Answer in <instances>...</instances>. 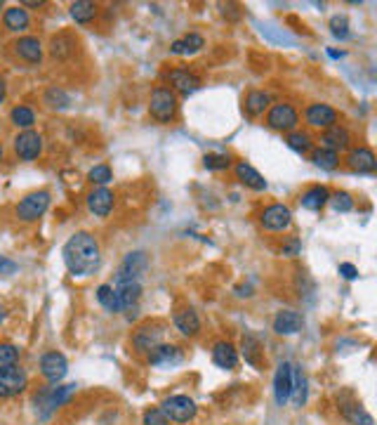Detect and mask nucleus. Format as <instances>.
<instances>
[{
	"label": "nucleus",
	"instance_id": "nucleus-1",
	"mask_svg": "<svg viewBox=\"0 0 377 425\" xmlns=\"http://www.w3.org/2000/svg\"><path fill=\"white\" fill-rule=\"evenodd\" d=\"M64 265L71 276H90L102 267V248L100 241L90 231H76L62 248Z\"/></svg>",
	"mask_w": 377,
	"mask_h": 425
},
{
	"label": "nucleus",
	"instance_id": "nucleus-2",
	"mask_svg": "<svg viewBox=\"0 0 377 425\" xmlns=\"http://www.w3.org/2000/svg\"><path fill=\"white\" fill-rule=\"evenodd\" d=\"M179 112V100L167 86H158L151 90V100H149V114L158 123H172Z\"/></svg>",
	"mask_w": 377,
	"mask_h": 425
},
{
	"label": "nucleus",
	"instance_id": "nucleus-3",
	"mask_svg": "<svg viewBox=\"0 0 377 425\" xmlns=\"http://www.w3.org/2000/svg\"><path fill=\"white\" fill-rule=\"evenodd\" d=\"M50 191L48 189H36V191H29L26 196L19 198V203L15 205V215L19 222L24 224H31V222H38L41 217L48 212L50 208Z\"/></svg>",
	"mask_w": 377,
	"mask_h": 425
},
{
	"label": "nucleus",
	"instance_id": "nucleus-4",
	"mask_svg": "<svg viewBox=\"0 0 377 425\" xmlns=\"http://www.w3.org/2000/svg\"><path fill=\"white\" fill-rule=\"evenodd\" d=\"M266 126L278 133H292L300 126V114L292 104L278 102V104H271L269 112H266Z\"/></svg>",
	"mask_w": 377,
	"mask_h": 425
},
{
	"label": "nucleus",
	"instance_id": "nucleus-5",
	"mask_svg": "<svg viewBox=\"0 0 377 425\" xmlns=\"http://www.w3.org/2000/svg\"><path fill=\"white\" fill-rule=\"evenodd\" d=\"M12 147H15V154L19 161H26V163H31V161H38L43 154V135L38 130H19L17 137L12 140Z\"/></svg>",
	"mask_w": 377,
	"mask_h": 425
},
{
	"label": "nucleus",
	"instance_id": "nucleus-6",
	"mask_svg": "<svg viewBox=\"0 0 377 425\" xmlns=\"http://www.w3.org/2000/svg\"><path fill=\"white\" fill-rule=\"evenodd\" d=\"M163 414L167 416V421H174V423H188L193 421L198 414V407L191 397L186 395H172L167 397L163 404H160Z\"/></svg>",
	"mask_w": 377,
	"mask_h": 425
},
{
	"label": "nucleus",
	"instance_id": "nucleus-7",
	"mask_svg": "<svg viewBox=\"0 0 377 425\" xmlns=\"http://www.w3.org/2000/svg\"><path fill=\"white\" fill-rule=\"evenodd\" d=\"M149 267V257L144 250H132L123 257V262L118 265V272H116L111 283H123V281H139L142 274L146 272Z\"/></svg>",
	"mask_w": 377,
	"mask_h": 425
},
{
	"label": "nucleus",
	"instance_id": "nucleus-8",
	"mask_svg": "<svg viewBox=\"0 0 377 425\" xmlns=\"http://www.w3.org/2000/svg\"><path fill=\"white\" fill-rule=\"evenodd\" d=\"M163 324H158V321H146V324H142L137 331L132 333V347L137 354H149L153 350V347H158L163 343Z\"/></svg>",
	"mask_w": 377,
	"mask_h": 425
},
{
	"label": "nucleus",
	"instance_id": "nucleus-9",
	"mask_svg": "<svg viewBox=\"0 0 377 425\" xmlns=\"http://www.w3.org/2000/svg\"><path fill=\"white\" fill-rule=\"evenodd\" d=\"M259 224L266 231H285L292 224V210L285 203H271L259 215Z\"/></svg>",
	"mask_w": 377,
	"mask_h": 425
},
{
	"label": "nucleus",
	"instance_id": "nucleus-10",
	"mask_svg": "<svg viewBox=\"0 0 377 425\" xmlns=\"http://www.w3.org/2000/svg\"><path fill=\"white\" fill-rule=\"evenodd\" d=\"M29 388V376L19 364L0 373V399H12Z\"/></svg>",
	"mask_w": 377,
	"mask_h": 425
},
{
	"label": "nucleus",
	"instance_id": "nucleus-11",
	"mask_svg": "<svg viewBox=\"0 0 377 425\" xmlns=\"http://www.w3.org/2000/svg\"><path fill=\"white\" fill-rule=\"evenodd\" d=\"M167 83H170V90L174 95H184V97H188L191 93H196V90L200 88V76H196L193 71L188 69H170L165 74Z\"/></svg>",
	"mask_w": 377,
	"mask_h": 425
},
{
	"label": "nucleus",
	"instance_id": "nucleus-12",
	"mask_svg": "<svg viewBox=\"0 0 377 425\" xmlns=\"http://www.w3.org/2000/svg\"><path fill=\"white\" fill-rule=\"evenodd\" d=\"M41 373H43V378L45 381H50V383H60L64 376L69 373V362H67V357H64L62 352H57V350H52V352H45L43 357H41Z\"/></svg>",
	"mask_w": 377,
	"mask_h": 425
},
{
	"label": "nucleus",
	"instance_id": "nucleus-13",
	"mask_svg": "<svg viewBox=\"0 0 377 425\" xmlns=\"http://www.w3.org/2000/svg\"><path fill=\"white\" fill-rule=\"evenodd\" d=\"M304 121H307L309 128H318V130H328V128L337 126V112L330 104H323V102H316V104H309L307 112H304Z\"/></svg>",
	"mask_w": 377,
	"mask_h": 425
},
{
	"label": "nucleus",
	"instance_id": "nucleus-14",
	"mask_svg": "<svg viewBox=\"0 0 377 425\" xmlns=\"http://www.w3.org/2000/svg\"><path fill=\"white\" fill-rule=\"evenodd\" d=\"M12 48H15V55L19 60L26 64H34L36 67V64L43 62L45 50H43V43L38 36H19L17 41L12 43Z\"/></svg>",
	"mask_w": 377,
	"mask_h": 425
},
{
	"label": "nucleus",
	"instance_id": "nucleus-15",
	"mask_svg": "<svg viewBox=\"0 0 377 425\" xmlns=\"http://www.w3.org/2000/svg\"><path fill=\"white\" fill-rule=\"evenodd\" d=\"M146 357H149V364L151 366H158V369H172V366H177L181 359H184V354H181L177 345L160 343L158 347H153Z\"/></svg>",
	"mask_w": 377,
	"mask_h": 425
},
{
	"label": "nucleus",
	"instance_id": "nucleus-16",
	"mask_svg": "<svg viewBox=\"0 0 377 425\" xmlns=\"http://www.w3.org/2000/svg\"><path fill=\"white\" fill-rule=\"evenodd\" d=\"M114 203H116V196L109 187H95L88 194V208L97 217H107L109 212L114 210Z\"/></svg>",
	"mask_w": 377,
	"mask_h": 425
},
{
	"label": "nucleus",
	"instance_id": "nucleus-17",
	"mask_svg": "<svg viewBox=\"0 0 377 425\" xmlns=\"http://www.w3.org/2000/svg\"><path fill=\"white\" fill-rule=\"evenodd\" d=\"M116 295L121 302V312H132L137 310L139 298H142V281H123V283H111Z\"/></svg>",
	"mask_w": 377,
	"mask_h": 425
},
{
	"label": "nucleus",
	"instance_id": "nucleus-18",
	"mask_svg": "<svg viewBox=\"0 0 377 425\" xmlns=\"http://www.w3.org/2000/svg\"><path fill=\"white\" fill-rule=\"evenodd\" d=\"M290 392H292V364L283 362L274 376V397L278 407H285L290 402Z\"/></svg>",
	"mask_w": 377,
	"mask_h": 425
},
{
	"label": "nucleus",
	"instance_id": "nucleus-19",
	"mask_svg": "<svg viewBox=\"0 0 377 425\" xmlns=\"http://www.w3.org/2000/svg\"><path fill=\"white\" fill-rule=\"evenodd\" d=\"M304 326V319L300 312L295 310H281L274 317V331L278 336H295V333H300Z\"/></svg>",
	"mask_w": 377,
	"mask_h": 425
},
{
	"label": "nucleus",
	"instance_id": "nucleus-20",
	"mask_svg": "<svg viewBox=\"0 0 377 425\" xmlns=\"http://www.w3.org/2000/svg\"><path fill=\"white\" fill-rule=\"evenodd\" d=\"M321 144H323V149L340 154L342 149H349V144H352V135H349V130L344 126H333V128H328V130H323Z\"/></svg>",
	"mask_w": 377,
	"mask_h": 425
},
{
	"label": "nucleus",
	"instance_id": "nucleus-21",
	"mask_svg": "<svg viewBox=\"0 0 377 425\" xmlns=\"http://www.w3.org/2000/svg\"><path fill=\"white\" fill-rule=\"evenodd\" d=\"M31 24V17L22 5H12V8L3 10V27L10 34H24Z\"/></svg>",
	"mask_w": 377,
	"mask_h": 425
},
{
	"label": "nucleus",
	"instance_id": "nucleus-22",
	"mask_svg": "<svg viewBox=\"0 0 377 425\" xmlns=\"http://www.w3.org/2000/svg\"><path fill=\"white\" fill-rule=\"evenodd\" d=\"M347 163H349V168L356 173H375L377 170V156L373 154V149H368V147H356V149L349 151Z\"/></svg>",
	"mask_w": 377,
	"mask_h": 425
},
{
	"label": "nucleus",
	"instance_id": "nucleus-23",
	"mask_svg": "<svg viewBox=\"0 0 377 425\" xmlns=\"http://www.w3.org/2000/svg\"><path fill=\"white\" fill-rule=\"evenodd\" d=\"M174 326H177V331L186 338L198 336V331H200L198 312L193 310V307H181V310L174 312Z\"/></svg>",
	"mask_w": 377,
	"mask_h": 425
},
{
	"label": "nucleus",
	"instance_id": "nucleus-24",
	"mask_svg": "<svg viewBox=\"0 0 377 425\" xmlns=\"http://www.w3.org/2000/svg\"><path fill=\"white\" fill-rule=\"evenodd\" d=\"M240 352H243V359L250 366H255V369H262L264 350H262V343H259V338L255 336V333H245V336L240 338Z\"/></svg>",
	"mask_w": 377,
	"mask_h": 425
},
{
	"label": "nucleus",
	"instance_id": "nucleus-25",
	"mask_svg": "<svg viewBox=\"0 0 377 425\" xmlns=\"http://www.w3.org/2000/svg\"><path fill=\"white\" fill-rule=\"evenodd\" d=\"M236 180L243 187H248L252 191H264L266 189V180L259 170L252 168L250 163H245V161H238L236 163Z\"/></svg>",
	"mask_w": 377,
	"mask_h": 425
},
{
	"label": "nucleus",
	"instance_id": "nucleus-26",
	"mask_svg": "<svg viewBox=\"0 0 377 425\" xmlns=\"http://www.w3.org/2000/svg\"><path fill=\"white\" fill-rule=\"evenodd\" d=\"M212 362L217 364L219 369L233 371L238 366L236 347H233L231 343H226V340H219V343H214V347H212Z\"/></svg>",
	"mask_w": 377,
	"mask_h": 425
},
{
	"label": "nucleus",
	"instance_id": "nucleus-27",
	"mask_svg": "<svg viewBox=\"0 0 377 425\" xmlns=\"http://www.w3.org/2000/svg\"><path fill=\"white\" fill-rule=\"evenodd\" d=\"M74 392H76V385H64V388L45 390L41 395V407H45V414H50V411H55L57 407L67 404Z\"/></svg>",
	"mask_w": 377,
	"mask_h": 425
},
{
	"label": "nucleus",
	"instance_id": "nucleus-28",
	"mask_svg": "<svg viewBox=\"0 0 377 425\" xmlns=\"http://www.w3.org/2000/svg\"><path fill=\"white\" fill-rule=\"evenodd\" d=\"M328 198H330L328 187L314 184V187H309V189L300 196V203H302V208L318 212V210H323V208L328 205Z\"/></svg>",
	"mask_w": 377,
	"mask_h": 425
},
{
	"label": "nucleus",
	"instance_id": "nucleus-29",
	"mask_svg": "<svg viewBox=\"0 0 377 425\" xmlns=\"http://www.w3.org/2000/svg\"><path fill=\"white\" fill-rule=\"evenodd\" d=\"M269 107H271V97H269V93H264V90H250V93L245 95L243 109H245V114L252 116V119H257V116H262L264 112H269Z\"/></svg>",
	"mask_w": 377,
	"mask_h": 425
},
{
	"label": "nucleus",
	"instance_id": "nucleus-30",
	"mask_svg": "<svg viewBox=\"0 0 377 425\" xmlns=\"http://www.w3.org/2000/svg\"><path fill=\"white\" fill-rule=\"evenodd\" d=\"M203 48H205V38L196 34V31H191V34H186L184 38L172 41L170 53L172 55H196L198 50H203Z\"/></svg>",
	"mask_w": 377,
	"mask_h": 425
},
{
	"label": "nucleus",
	"instance_id": "nucleus-31",
	"mask_svg": "<svg viewBox=\"0 0 377 425\" xmlns=\"http://www.w3.org/2000/svg\"><path fill=\"white\" fill-rule=\"evenodd\" d=\"M97 3H90V0H76V3L69 5V15L76 24H90L97 17Z\"/></svg>",
	"mask_w": 377,
	"mask_h": 425
},
{
	"label": "nucleus",
	"instance_id": "nucleus-32",
	"mask_svg": "<svg viewBox=\"0 0 377 425\" xmlns=\"http://www.w3.org/2000/svg\"><path fill=\"white\" fill-rule=\"evenodd\" d=\"M74 53H76V41L69 34H60L50 41V55L55 57V60L64 62L69 60V57H74Z\"/></svg>",
	"mask_w": 377,
	"mask_h": 425
},
{
	"label": "nucleus",
	"instance_id": "nucleus-33",
	"mask_svg": "<svg viewBox=\"0 0 377 425\" xmlns=\"http://www.w3.org/2000/svg\"><path fill=\"white\" fill-rule=\"evenodd\" d=\"M340 411H342V416H344V421H349L352 425H373L375 421H373V416L368 414L366 409L361 407V404H356V402H347V404H340Z\"/></svg>",
	"mask_w": 377,
	"mask_h": 425
},
{
	"label": "nucleus",
	"instance_id": "nucleus-34",
	"mask_svg": "<svg viewBox=\"0 0 377 425\" xmlns=\"http://www.w3.org/2000/svg\"><path fill=\"white\" fill-rule=\"evenodd\" d=\"M290 399L295 402L297 409H302L307 404V376L302 373L300 366H292V392Z\"/></svg>",
	"mask_w": 377,
	"mask_h": 425
},
{
	"label": "nucleus",
	"instance_id": "nucleus-35",
	"mask_svg": "<svg viewBox=\"0 0 377 425\" xmlns=\"http://www.w3.org/2000/svg\"><path fill=\"white\" fill-rule=\"evenodd\" d=\"M10 121H12V126L19 128V130H31V128L36 126V112L26 104H17V107H12Z\"/></svg>",
	"mask_w": 377,
	"mask_h": 425
},
{
	"label": "nucleus",
	"instance_id": "nucleus-36",
	"mask_svg": "<svg viewBox=\"0 0 377 425\" xmlns=\"http://www.w3.org/2000/svg\"><path fill=\"white\" fill-rule=\"evenodd\" d=\"M43 104L52 109V112H60V109H67L71 104V97L67 95V90L57 88V86H50L48 90H45L43 95Z\"/></svg>",
	"mask_w": 377,
	"mask_h": 425
},
{
	"label": "nucleus",
	"instance_id": "nucleus-37",
	"mask_svg": "<svg viewBox=\"0 0 377 425\" xmlns=\"http://www.w3.org/2000/svg\"><path fill=\"white\" fill-rule=\"evenodd\" d=\"M97 300H100V305H102L107 312L121 314V302H118V295H116L111 283H102V286L97 288Z\"/></svg>",
	"mask_w": 377,
	"mask_h": 425
},
{
	"label": "nucleus",
	"instance_id": "nucleus-38",
	"mask_svg": "<svg viewBox=\"0 0 377 425\" xmlns=\"http://www.w3.org/2000/svg\"><path fill=\"white\" fill-rule=\"evenodd\" d=\"M311 161H314V166H318L321 170H335L337 166H340V154L337 151H330V149H316L311 154Z\"/></svg>",
	"mask_w": 377,
	"mask_h": 425
},
{
	"label": "nucleus",
	"instance_id": "nucleus-39",
	"mask_svg": "<svg viewBox=\"0 0 377 425\" xmlns=\"http://www.w3.org/2000/svg\"><path fill=\"white\" fill-rule=\"evenodd\" d=\"M19 347L12 343H0V373L8 371L10 366L19 364Z\"/></svg>",
	"mask_w": 377,
	"mask_h": 425
},
{
	"label": "nucleus",
	"instance_id": "nucleus-40",
	"mask_svg": "<svg viewBox=\"0 0 377 425\" xmlns=\"http://www.w3.org/2000/svg\"><path fill=\"white\" fill-rule=\"evenodd\" d=\"M288 147L292 151H297V154H307L309 149H311V137H309V133H302V130H292V133H288Z\"/></svg>",
	"mask_w": 377,
	"mask_h": 425
},
{
	"label": "nucleus",
	"instance_id": "nucleus-41",
	"mask_svg": "<svg viewBox=\"0 0 377 425\" xmlns=\"http://www.w3.org/2000/svg\"><path fill=\"white\" fill-rule=\"evenodd\" d=\"M88 180H90V182H92L95 187H107V184L114 180V170H111V166H109V163H100V166H95V168L88 173Z\"/></svg>",
	"mask_w": 377,
	"mask_h": 425
},
{
	"label": "nucleus",
	"instance_id": "nucleus-42",
	"mask_svg": "<svg viewBox=\"0 0 377 425\" xmlns=\"http://www.w3.org/2000/svg\"><path fill=\"white\" fill-rule=\"evenodd\" d=\"M328 203L333 205L335 212H349L354 208V198L349 191H335V194H330Z\"/></svg>",
	"mask_w": 377,
	"mask_h": 425
},
{
	"label": "nucleus",
	"instance_id": "nucleus-43",
	"mask_svg": "<svg viewBox=\"0 0 377 425\" xmlns=\"http://www.w3.org/2000/svg\"><path fill=\"white\" fill-rule=\"evenodd\" d=\"M231 166L229 154H205L203 156V168L207 170H226Z\"/></svg>",
	"mask_w": 377,
	"mask_h": 425
},
{
	"label": "nucleus",
	"instance_id": "nucleus-44",
	"mask_svg": "<svg viewBox=\"0 0 377 425\" xmlns=\"http://www.w3.org/2000/svg\"><path fill=\"white\" fill-rule=\"evenodd\" d=\"M330 34H333L337 41H347V38L352 36V31H349V19L344 15H335L330 19Z\"/></svg>",
	"mask_w": 377,
	"mask_h": 425
},
{
	"label": "nucleus",
	"instance_id": "nucleus-45",
	"mask_svg": "<svg viewBox=\"0 0 377 425\" xmlns=\"http://www.w3.org/2000/svg\"><path fill=\"white\" fill-rule=\"evenodd\" d=\"M144 425H170L163 409H146L144 411Z\"/></svg>",
	"mask_w": 377,
	"mask_h": 425
},
{
	"label": "nucleus",
	"instance_id": "nucleus-46",
	"mask_svg": "<svg viewBox=\"0 0 377 425\" xmlns=\"http://www.w3.org/2000/svg\"><path fill=\"white\" fill-rule=\"evenodd\" d=\"M300 250H302V241L300 239H288L281 246V255H285V257H295V255H300Z\"/></svg>",
	"mask_w": 377,
	"mask_h": 425
},
{
	"label": "nucleus",
	"instance_id": "nucleus-47",
	"mask_svg": "<svg viewBox=\"0 0 377 425\" xmlns=\"http://www.w3.org/2000/svg\"><path fill=\"white\" fill-rule=\"evenodd\" d=\"M15 272H17V262L0 253V274H15Z\"/></svg>",
	"mask_w": 377,
	"mask_h": 425
},
{
	"label": "nucleus",
	"instance_id": "nucleus-48",
	"mask_svg": "<svg viewBox=\"0 0 377 425\" xmlns=\"http://www.w3.org/2000/svg\"><path fill=\"white\" fill-rule=\"evenodd\" d=\"M340 274H342L347 281L359 279V269H356V267L352 265V262H342V265H340Z\"/></svg>",
	"mask_w": 377,
	"mask_h": 425
},
{
	"label": "nucleus",
	"instance_id": "nucleus-49",
	"mask_svg": "<svg viewBox=\"0 0 377 425\" xmlns=\"http://www.w3.org/2000/svg\"><path fill=\"white\" fill-rule=\"evenodd\" d=\"M5 97H8V81H5V76L0 74V104L5 102Z\"/></svg>",
	"mask_w": 377,
	"mask_h": 425
},
{
	"label": "nucleus",
	"instance_id": "nucleus-50",
	"mask_svg": "<svg viewBox=\"0 0 377 425\" xmlns=\"http://www.w3.org/2000/svg\"><path fill=\"white\" fill-rule=\"evenodd\" d=\"M45 0H24L22 3V8H45Z\"/></svg>",
	"mask_w": 377,
	"mask_h": 425
},
{
	"label": "nucleus",
	"instance_id": "nucleus-51",
	"mask_svg": "<svg viewBox=\"0 0 377 425\" xmlns=\"http://www.w3.org/2000/svg\"><path fill=\"white\" fill-rule=\"evenodd\" d=\"M3 319H5V307L0 305V324H3Z\"/></svg>",
	"mask_w": 377,
	"mask_h": 425
},
{
	"label": "nucleus",
	"instance_id": "nucleus-52",
	"mask_svg": "<svg viewBox=\"0 0 377 425\" xmlns=\"http://www.w3.org/2000/svg\"><path fill=\"white\" fill-rule=\"evenodd\" d=\"M5 158V149H3V144H0V161Z\"/></svg>",
	"mask_w": 377,
	"mask_h": 425
},
{
	"label": "nucleus",
	"instance_id": "nucleus-53",
	"mask_svg": "<svg viewBox=\"0 0 377 425\" xmlns=\"http://www.w3.org/2000/svg\"><path fill=\"white\" fill-rule=\"evenodd\" d=\"M0 12H3V3H0Z\"/></svg>",
	"mask_w": 377,
	"mask_h": 425
}]
</instances>
